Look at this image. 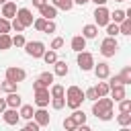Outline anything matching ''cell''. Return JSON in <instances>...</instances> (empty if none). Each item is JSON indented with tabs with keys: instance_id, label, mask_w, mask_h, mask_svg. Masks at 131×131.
<instances>
[{
	"instance_id": "603a6c76",
	"label": "cell",
	"mask_w": 131,
	"mask_h": 131,
	"mask_svg": "<svg viewBox=\"0 0 131 131\" xmlns=\"http://www.w3.org/2000/svg\"><path fill=\"white\" fill-rule=\"evenodd\" d=\"M51 4L57 10H72L74 8V0H51Z\"/></svg>"
},
{
	"instance_id": "7a4b0ae2",
	"label": "cell",
	"mask_w": 131,
	"mask_h": 131,
	"mask_svg": "<svg viewBox=\"0 0 131 131\" xmlns=\"http://www.w3.org/2000/svg\"><path fill=\"white\" fill-rule=\"evenodd\" d=\"M117 49H119V41H117V37L106 35V37L102 39V43H100V53H102L104 57H115Z\"/></svg>"
},
{
	"instance_id": "7bdbcfd3",
	"label": "cell",
	"mask_w": 131,
	"mask_h": 131,
	"mask_svg": "<svg viewBox=\"0 0 131 131\" xmlns=\"http://www.w3.org/2000/svg\"><path fill=\"white\" fill-rule=\"evenodd\" d=\"M84 98H86V100H96V98H98L96 92H94V86L88 88V90H84Z\"/></svg>"
},
{
	"instance_id": "ab89813d",
	"label": "cell",
	"mask_w": 131,
	"mask_h": 131,
	"mask_svg": "<svg viewBox=\"0 0 131 131\" xmlns=\"http://www.w3.org/2000/svg\"><path fill=\"white\" fill-rule=\"evenodd\" d=\"M25 41H27V39H25V35H23V33H16V35L12 37V45H16V47H23V45H25Z\"/></svg>"
},
{
	"instance_id": "3957f363",
	"label": "cell",
	"mask_w": 131,
	"mask_h": 131,
	"mask_svg": "<svg viewBox=\"0 0 131 131\" xmlns=\"http://www.w3.org/2000/svg\"><path fill=\"white\" fill-rule=\"evenodd\" d=\"M23 47H25L27 55L33 57V59H39V57L43 55V51H45V43H43V41H25Z\"/></svg>"
},
{
	"instance_id": "ffe728a7",
	"label": "cell",
	"mask_w": 131,
	"mask_h": 131,
	"mask_svg": "<svg viewBox=\"0 0 131 131\" xmlns=\"http://www.w3.org/2000/svg\"><path fill=\"white\" fill-rule=\"evenodd\" d=\"M96 35H98V27H96V25H84V27H82V37L94 39Z\"/></svg>"
},
{
	"instance_id": "f1b7e54d",
	"label": "cell",
	"mask_w": 131,
	"mask_h": 131,
	"mask_svg": "<svg viewBox=\"0 0 131 131\" xmlns=\"http://www.w3.org/2000/svg\"><path fill=\"white\" fill-rule=\"evenodd\" d=\"M49 102H51V106H53L55 111H59V108L66 106V94H63V96H51Z\"/></svg>"
},
{
	"instance_id": "83f0119b",
	"label": "cell",
	"mask_w": 131,
	"mask_h": 131,
	"mask_svg": "<svg viewBox=\"0 0 131 131\" xmlns=\"http://www.w3.org/2000/svg\"><path fill=\"white\" fill-rule=\"evenodd\" d=\"M117 123H119L121 127H129V125H131V111H129V113H119V115H117Z\"/></svg>"
},
{
	"instance_id": "277c9868",
	"label": "cell",
	"mask_w": 131,
	"mask_h": 131,
	"mask_svg": "<svg viewBox=\"0 0 131 131\" xmlns=\"http://www.w3.org/2000/svg\"><path fill=\"white\" fill-rule=\"evenodd\" d=\"M106 80H108V86H113V84H125V86L131 84V66H123V70L119 74L108 76Z\"/></svg>"
},
{
	"instance_id": "ee69618b",
	"label": "cell",
	"mask_w": 131,
	"mask_h": 131,
	"mask_svg": "<svg viewBox=\"0 0 131 131\" xmlns=\"http://www.w3.org/2000/svg\"><path fill=\"white\" fill-rule=\"evenodd\" d=\"M63 45V39L61 37H53V41H51V49H59Z\"/></svg>"
},
{
	"instance_id": "d6a6232c",
	"label": "cell",
	"mask_w": 131,
	"mask_h": 131,
	"mask_svg": "<svg viewBox=\"0 0 131 131\" xmlns=\"http://www.w3.org/2000/svg\"><path fill=\"white\" fill-rule=\"evenodd\" d=\"M125 16H127V10H121V8H119V10H113V12H111V20H113V23H121V20H123Z\"/></svg>"
},
{
	"instance_id": "4316f807",
	"label": "cell",
	"mask_w": 131,
	"mask_h": 131,
	"mask_svg": "<svg viewBox=\"0 0 131 131\" xmlns=\"http://www.w3.org/2000/svg\"><path fill=\"white\" fill-rule=\"evenodd\" d=\"M33 113H35V111H33L31 104H20V106H18V115H20L23 119H33Z\"/></svg>"
},
{
	"instance_id": "74e56055",
	"label": "cell",
	"mask_w": 131,
	"mask_h": 131,
	"mask_svg": "<svg viewBox=\"0 0 131 131\" xmlns=\"http://www.w3.org/2000/svg\"><path fill=\"white\" fill-rule=\"evenodd\" d=\"M12 29H10V20L8 18H4V16H0V33H10Z\"/></svg>"
},
{
	"instance_id": "c3c4849f",
	"label": "cell",
	"mask_w": 131,
	"mask_h": 131,
	"mask_svg": "<svg viewBox=\"0 0 131 131\" xmlns=\"http://www.w3.org/2000/svg\"><path fill=\"white\" fill-rule=\"evenodd\" d=\"M90 0H74V4H78V6H84V4H88Z\"/></svg>"
},
{
	"instance_id": "e575fe53",
	"label": "cell",
	"mask_w": 131,
	"mask_h": 131,
	"mask_svg": "<svg viewBox=\"0 0 131 131\" xmlns=\"http://www.w3.org/2000/svg\"><path fill=\"white\" fill-rule=\"evenodd\" d=\"M131 111V100L129 98H121L119 100V113H129Z\"/></svg>"
},
{
	"instance_id": "f907efd6",
	"label": "cell",
	"mask_w": 131,
	"mask_h": 131,
	"mask_svg": "<svg viewBox=\"0 0 131 131\" xmlns=\"http://www.w3.org/2000/svg\"><path fill=\"white\" fill-rule=\"evenodd\" d=\"M4 2H6V0H0V4H4Z\"/></svg>"
},
{
	"instance_id": "1f68e13d",
	"label": "cell",
	"mask_w": 131,
	"mask_h": 131,
	"mask_svg": "<svg viewBox=\"0 0 131 131\" xmlns=\"http://www.w3.org/2000/svg\"><path fill=\"white\" fill-rule=\"evenodd\" d=\"M72 117H74L76 125H82V123H86V115H84V111H80V106H78V108H74Z\"/></svg>"
},
{
	"instance_id": "d6986e66",
	"label": "cell",
	"mask_w": 131,
	"mask_h": 131,
	"mask_svg": "<svg viewBox=\"0 0 131 131\" xmlns=\"http://www.w3.org/2000/svg\"><path fill=\"white\" fill-rule=\"evenodd\" d=\"M72 49L78 53V51H82V49H86V37H82V35H74L72 37Z\"/></svg>"
},
{
	"instance_id": "b9f144b4",
	"label": "cell",
	"mask_w": 131,
	"mask_h": 131,
	"mask_svg": "<svg viewBox=\"0 0 131 131\" xmlns=\"http://www.w3.org/2000/svg\"><path fill=\"white\" fill-rule=\"evenodd\" d=\"M25 129H27V131H39V123H37L35 119H33V121H31V119H27V125H25Z\"/></svg>"
},
{
	"instance_id": "8992f818",
	"label": "cell",
	"mask_w": 131,
	"mask_h": 131,
	"mask_svg": "<svg viewBox=\"0 0 131 131\" xmlns=\"http://www.w3.org/2000/svg\"><path fill=\"white\" fill-rule=\"evenodd\" d=\"M113 108V98H106V96H98L96 100H92V115H100L104 111H111Z\"/></svg>"
},
{
	"instance_id": "6da1fadb",
	"label": "cell",
	"mask_w": 131,
	"mask_h": 131,
	"mask_svg": "<svg viewBox=\"0 0 131 131\" xmlns=\"http://www.w3.org/2000/svg\"><path fill=\"white\" fill-rule=\"evenodd\" d=\"M86 98H84V90L80 88V86H68V90H66V104L74 111V108H78V106H82V102H84Z\"/></svg>"
},
{
	"instance_id": "60d3db41",
	"label": "cell",
	"mask_w": 131,
	"mask_h": 131,
	"mask_svg": "<svg viewBox=\"0 0 131 131\" xmlns=\"http://www.w3.org/2000/svg\"><path fill=\"white\" fill-rule=\"evenodd\" d=\"M45 23H47V18H43V16H37V18L33 20V27H35L37 31H43V27H45Z\"/></svg>"
},
{
	"instance_id": "4dcf8cb0",
	"label": "cell",
	"mask_w": 131,
	"mask_h": 131,
	"mask_svg": "<svg viewBox=\"0 0 131 131\" xmlns=\"http://www.w3.org/2000/svg\"><path fill=\"white\" fill-rule=\"evenodd\" d=\"M94 92H96V96H106L108 94V82H98L94 86Z\"/></svg>"
},
{
	"instance_id": "cb8c5ba5",
	"label": "cell",
	"mask_w": 131,
	"mask_h": 131,
	"mask_svg": "<svg viewBox=\"0 0 131 131\" xmlns=\"http://www.w3.org/2000/svg\"><path fill=\"white\" fill-rule=\"evenodd\" d=\"M12 47V37L8 33H0V51H6Z\"/></svg>"
},
{
	"instance_id": "e0dca14e",
	"label": "cell",
	"mask_w": 131,
	"mask_h": 131,
	"mask_svg": "<svg viewBox=\"0 0 131 131\" xmlns=\"http://www.w3.org/2000/svg\"><path fill=\"white\" fill-rule=\"evenodd\" d=\"M14 14H16V4H14V2H8V0H6V2L2 4V16L10 20V18H14Z\"/></svg>"
},
{
	"instance_id": "bcb514c9",
	"label": "cell",
	"mask_w": 131,
	"mask_h": 131,
	"mask_svg": "<svg viewBox=\"0 0 131 131\" xmlns=\"http://www.w3.org/2000/svg\"><path fill=\"white\" fill-rule=\"evenodd\" d=\"M45 2H47V0H33V6H35V8H39V6H43Z\"/></svg>"
},
{
	"instance_id": "681fc988",
	"label": "cell",
	"mask_w": 131,
	"mask_h": 131,
	"mask_svg": "<svg viewBox=\"0 0 131 131\" xmlns=\"http://www.w3.org/2000/svg\"><path fill=\"white\" fill-rule=\"evenodd\" d=\"M90 2H94V4H96V6H100V4H106V2H108V0H90Z\"/></svg>"
},
{
	"instance_id": "816d5d0a",
	"label": "cell",
	"mask_w": 131,
	"mask_h": 131,
	"mask_svg": "<svg viewBox=\"0 0 131 131\" xmlns=\"http://www.w3.org/2000/svg\"><path fill=\"white\" fill-rule=\"evenodd\" d=\"M117 2H125V0H117Z\"/></svg>"
},
{
	"instance_id": "f546056e",
	"label": "cell",
	"mask_w": 131,
	"mask_h": 131,
	"mask_svg": "<svg viewBox=\"0 0 131 131\" xmlns=\"http://www.w3.org/2000/svg\"><path fill=\"white\" fill-rule=\"evenodd\" d=\"M104 29H106V35H111V37H117V35H119V23L108 20V23L104 25Z\"/></svg>"
},
{
	"instance_id": "7dc6e473",
	"label": "cell",
	"mask_w": 131,
	"mask_h": 131,
	"mask_svg": "<svg viewBox=\"0 0 131 131\" xmlns=\"http://www.w3.org/2000/svg\"><path fill=\"white\" fill-rule=\"evenodd\" d=\"M4 108H6V98H0V115H2Z\"/></svg>"
},
{
	"instance_id": "8fae6325",
	"label": "cell",
	"mask_w": 131,
	"mask_h": 131,
	"mask_svg": "<svg viewBox=\"0 0 131 131\" xmlns=\"http://www.w3.org/2000/svg\"><path fill=\"white\" fill-rule=\"evenodd\" d=\"M49 100H51L49 88H39V90H35V104H37V106H47Z\"/></svg>"
},
{
	"instance_id": "7402d4cb",
	"label": "cell",
	"mask_w": 131,
	"mask_h": 131,
	"mask_svg": "<svg viewBox=\"0 0 131 131\" xmlns=\"http://www.w3.org/2000/svg\"><path fill=\"white\" fill-rule=\"evenodd\" d=\"M53 78H55V74H53V72H41L37 80H39L43 86H47V88H49V86L53 84Z\"/></svg>"
},
{
	"instance_id": "4fadbf2b",
	"label": "cell",
	"mask_w": 131,
	"mask_h": 131,
	"mask_svg": "<svg viewBox=\"0 0 131 131\" xmlns=\"http://www.w3.org/2000/svg\"><path fill=\"white\" fill-rule=\"evenodd\" d=\"M92 70H94V74H96V78H98V80H106V78L111 76V66H108L106 61H100L98 66L94 63V68H92Z\"/></svg>"
},
{
	"instance_id": "30bf717a",
	"label": "cell",
	"mask_w": 131,
	"mask_h": 131,
	"mask_svg": "<svg viewBox=\"0 0 131 131\" xmlns=\"http://www.w3.org/2000/svg\"><path fill=\"white\" fill-rule=\"evenodd\" d=\"M14 16L25 25V29H27V27H31V25H33V20H35V18H33L31 8H25V6H23V8H16V14H14Z\"/></svg>"
},
{
	"instance_id": "484cf974",
	"label": "cell",
	"mask_w": 131,
	"mask_h": 131,
	"mask_svg": "<svg viewBox=\"0 0 131 131\" xmlns=\"http://www.w3.org/2000/svg\"><path fill=\"white\" fill-rule=\"evenodd\" d=\"M41 57H43V61H45L47 66H51V63H53V61L57 59V53H55V49H45Z\"/></svg>"
},
{
	"instance_id": "f6af8a7d",
	"label": "cell",
	"mask_w": 131,
	"mask_h": 131,
	"mask_svg": "<svg viewBox=\"0 0 131 131\" xmlns=\"http://www.w3.org/2000/svg\"><path fill=\"white\" fill-rule=\"evenodd\" d=\"M98 119H100V121H111V119H113V108H111V111L100 113V115H98Z\"/></svg>"
},
{
	"instance_id": "9a60e30c",
	"label": "cell",
	"mask_w": 131,
	"mask_h": 131,
	"mask_svg": "<svg viewBox=\"0 0 131 131\" xmlns=\"http://www.w3.org/2000/svg\"><path fill=\"white\" fill-rule=\"evenodd\" d=\"M39 12H41V16L47 18V20H51V18L57 16V8H55L53 4H49V2H45L43 6H39Z\"/></svg>"
},
{
	"instance_id": "44dd1931",
	"label": "cell",
	"mask_w": 131,
	"mask_h": 131,
	"mask_svg": "<svg viewBox=\"0 0 131 131\" xmlns=\"http://www.w3.org/2000/svg\"><path fill=\"white\" fill-rule=\"evenodd\" d=\"M119 35H131V16H125L119 23Z\"/></svg>"
},
{
	"instance_id": "9c48e42d",
	"label": "cell",
	"mask_w": 131,
	"mask_h": 131,
	"mask_svg": "<svg viewBox=\"0 0 131 131\" xmlns=\"http://www.w3.org/2000/svg\"><path fill=\"white\" fill-rule=\"evenodd\" d=\"M2 119H4V123H6V125H18V119H20L18 108L6 106V108L2 111Z\"/></svg>"
},
{
	"instance_id": "8d00e7d4",
	"label": "cell",
	"mask_w": 131,
	"mask_h": 131,
	"mask_svg": "<svg viewBox=\"0 0 131 131\" xmlns=\"http://www.w3.org/2000/svg\"><path fill=\"white\" fill-rule=\"evenodd\" d=\"M10 29H14L16 33H23V31H25V25H23V23H20V20L14 16V18L10 20Z\"/></svg>"
},
{
	"instance_id": "2e32d148",
	"label": "cell",
	"mask_w": 131,
	"mask_h": 131,
	"mask_svg": "<svg viewBox=\"0 0 131 131\" xmlns=\"http://www.w3.org/2000/svg\"><path fill=\"white\" fill-rule=\"evenodd\" d=\"M20 104H23V96L18 94V90H16V92H8V96H6V106L18 108Z\"/></svg>"
},
{
	"instance_id": "7c38bea8",
	"label": "cell",
	"mask_w": 131,
	"mask_h": 131,
	"mask_svg": "<svg viewBox=\"0 0 131 131\" xmlns=\"http://www.w3.org/2000/svg\"><path fill=\"white\" fill-rule=\"evenodd\" d=\"M33 119L39 123V127H45V125H49V121H51V115L45 111V106H39V108L33 113Z\"/></svg>"
},
{
	"instance_id": "ba28073f",
	"label": "cell",
	"mask_w": 131,
	"mask_h": 131,
	"mask_svg": "<svg viewBox=\"0 0 131 131\" xmlns=\"http://www.w3.org/2000/svg\"><path fill=\"white\" fill-rule=\"evenodd\" d=\"M27 78V72L18 66H10L6 68V80H12V82H23Z\"/></svg>"
},
{
	"instance_id": "ac0fdd59",
	"label": "cell",
	"mask_w": 131,
	"mask_h": 131,
	"mask_svg": "<svg viewBox=\"0 0 131 131\" xmlns=\"http://www.w3.org/2000/svg\"><path fill=\"white\" fill-rule=\"evenodd\" d=\"M51 66H53V74H55V76H68V72H70L68 63L61 61V59H55Z\"/></svg>"
},
{
	"instance_id": "5b68a950",
	"label": "cell",
	"mask_w": 131,
	"mask_h": 131,
	"mask_svg": "<svg viewBox=\"0 0 131 131\" xmlns=\"http://www.w3.org/2000/svg\"><path fill=\"white\" fill-rule=\"evenodd\" d=\"M76 61H78V68L82 70V72H90L92 68H94V55L90 53V51H78V57H76Z\"/></svg>"
},
{
	"instance_id": "836d02e7",
	"label": "cell",
	"mask_w": 131,
	"mask_h": 131,
	"mask_svg": "<svg viewBox=\"0 0 131 131\" xmlns=\"http://www.w3.org/2000/svg\"><path fill=\"white\" fill-rule=\"evenodd\" d=\"M49 94H51V96H63V94H66V88H63L61 84H51Z\"/></svg>"
},
{
	"instance_id": "f35d334b",
	"label": "cell",
	"mask_w": 131,
	"mask_h": 131,
	"mask_svg": "<svg viewBox=\"0 0 131 131\" xmlns=\"http://www.w3.org/2000/svg\"><path fill=\"white\" fill-rule=\"evenodd\" d=\"M55 29H57V25H55V20L51 18V20H47V23H45L43 33H47V35H49V33H55Z\"/></svg>"
},
{
	"instance_id": "f5cc1de1",
	"label": "cell",
	"mask_w": 131,
	"mask_h": 131,
	"mask_svg": "<svg viewBox=\"0 0 131 131\" xmlns=\"http://www.w3.org/2000/svg\"><path fill=\"white\" fill-rule=\"evenodd\" d=\"M0 92H2V90H0Z\"/></svg>"
},
{
	"instance_id": "5bb4252c",
	"label": "cell",
	"mask_w": 131,
	"mask_h": 131,
	"mask_svg": "<svg viewBox=\"0 0 131 131\" xmlns=\"http://www.w3.org/2000/svg\"><path fill=\"white\" fill-rule=\"evenodd\" d=\"M108 92H111V96H113V102H119L121 98L127 96L125 84H113V86H108Z\"/></svg>"
},
{
	"instance_id": "d4e9b609",
	"label": "cell",
	"mask_w": 131,
	"mask_h": 131,
	"mask_svg": "<svg viewBox=\"0 0 131 131\" xmlns=\"http://www.w3.org/2000/svg\"><path fill=\"white\" fill-rule=\"evenodd\" d=\"M0 90H2V92H16V90H18V82L4 80V82L0 84Z\"/></svg>"
},
{
	"instance_id": "d590c367",
	"label": "cell",
	"mask_w": 131,
	"mask_h": 131,
	"mask_svg": "<svg viewBox=\"0 0 131 131\" xmlns=\"http://www.w3.org/2000/svg\"><path fill=\"white\" fill-rule=\"evenodd\" d=\"M76 127H78V125H76V121H74L72 115L63 119V129H66V131H72V129H76Z\"/></svg>"
},
{
	"instance_id": "52a82bcc",
	"label": "cell",
	"mask_w": 131,
	"mask_h": 131,
	"mask_svg": "<svg viewBox=\"0 0 131 131\" xmlns=\"http://www.w3.org/2000/svg\"><path fill=\"white\" fill-rule=\"evenodd\" d=\"M108 20H111V10H108L104 4L96 6V10H94V25H96V27H104Z\"/></svg>"
}]
</instances>
